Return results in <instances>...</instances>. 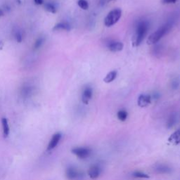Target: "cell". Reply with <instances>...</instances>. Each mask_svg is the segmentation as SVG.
Returning <instances> with one entry per match:
<instances>
[{"instance_id": "8fae6325", "label": "cell", "mask_w": 180, "mask_h": 180, "mask_svg": "<svg viewBox=\"0 0 180 180\" xmlns=\"http://www.w3.org/2000/svg\"><path fill=\"white\" fill-rule=\"evenodd\" d=\"M123 47H124V45L120 42H110L107 44V47L108 48V49L113 52H120V51L122 50Z\"/></svg>"}, {"instance_id": "2e32d148", "label": "cell", "mask_w": 180, "mask_h": 180, "mask_svg": "<svg viewBox=\"0 0 180 180\" xmlns=\"http://www.w3.org/2000/svg\"><path fill=\"white\" fill-rule=\"evenodd\" d=\"M177 121V117L176 113H173L170 115V116L169 117L168 122H167V127L168 129L173 128L174 125H175L176 122Z\"/></svg>"}, {"instance_id": "ba28073f", "label": "cell", "mask_w": 180, "mask_h": 180, "mask_svg": "<svg viewBox=\"0 0 180 180\" xmlns=\"http://www.w3.org/2000/svg\"><path fill=\"white\" fill-rule=\"evenodd\" d=\"M154 171L158 174H170L173 172V169L170 166L165 164H157L154 166Z\"/></svg>"}, {"instance_id": "7c38bea8", "label": "cell", "mask_w": 180, "mask_h": 180, "mask_svg": "<svg viewBox=\"0 0 180 180\" xmlns=\"http://www.w3.org/2000/svg\"><path fill=\"white\" fill-rule=\"evenodd\" d=\"M168 141L173 145H178L180 144V128L171 134Z\"/></svg>"}, {"instance_id": "5bb4252c", "label": "cell", "mask_w": 180, "mask_h": 180, "mask_svg": "<svg viewBox=\"0 0 180 180\" xmlns=\"http://www.w3.org/2000/svg\"><path fill=\"white\" fill-rule=\"evenodd\" d=\"M2 129H3V134L4 137H7L10 133V127L9 125V122L6 118H2Z\"/></svg>"}, {"instance_id": "d4e9b609", "label": "cell", "mask_w": 180, "mask_h": 180, "mask_svg": "<svg viewBox=\"0 0 180 180\" xmlns=\"http://www.w3.org/2000/svg\"><path fill=\"white\" fill-rule=\"evenodd\" d=\"M177 0H163V3L164 4H174L176 3Z\"/></svg>"}, {"instance_id": "ac0fdd59", "label": "cell", "mask_w": 180, "mask_h": 180, "mask_svg": "<svg viewBox=\"0 0 180 180\" xmlns=\"http://www.w3.org/2000/svg\"><path fill=\"white\" fill-rule=\"evenodd\" d=\"M33 88L30 86H24L23 87L22 90H21V95L23 96V97H29L30 96L32 95V92H33Z\"/></svg>"}, {"instance_id": "d6986e66", "label": "cell", "mask_w": 180, "mask_h": 180, "mask_svg": "<svg viewBox=\"0 0 180 180\" xmlns=\"http://www.w3.org/2000/svg\"><path fill=\"white\" fill-rule=\"evenodd\" d=\"M127 116H128V113L124 109L120 110L117 113V117L118 118V120L122 122L125 121V120H127Z\"/></svg>"}, {"instance_id": "52a82bcc", "label": "cell", "mask_w": 180, "mask_h": 180, "mask_svg": "<svg viewBox=\"0 0 180 180\" xmlns=\"http://www.w3.org/2000/svg\"><path fill=\"white\" fill-rule=\"evenodd\" d=\"M61 138H62V134L60 132L53 134L52 139H51L49 144H48L47 151H52V150L54 149L55 148L58 146V144L59 142H60Z\"/></svg>"}, {"instance_id": "9a60e30c", "label": "cell", "mask_w": 180, "mask_h": 180, "mask_svg": "<svg viewBox=\"0 0 180 180\" xmlns=\"http://www.w3.org/2000/svg\"><path fill=\"white\" fill-rule=\"evenodd\" d=\"M117 74H118V72L116 71H111L106 75V77H104V81L106 83H110L113 82L115 78H116Z\"/></svg>"}, {"instance_id": "8992f818", "label": "cell", "mask_w": 180, "mask_h": 180, "mask_svg": "<svg viewBox=\"0 0 180 180\" xmlns=\"http://www.w3.org/2000/svg\"><path fill=\"white\" fill-rule=\"evenodd\" d=\"M101 173V168L99 165H93L89 168L87 174L92 179H96L100 176Z\"/></svg>"}, {"instance_id": "6da1fadb", "label": "cell", "mask_w": 180, "mask_h": 180, "mask_svg": "<svg viewBox=\"0 0 180 180\" xmlns=\"http://www.w3.org/2000/svg\"><path fill=\"white\" fill-rule=\"evenodd\" d=\"M149 28V24L146 21H141L139 22L136 27L135 34L133 38L134 46L138 47L143 42L145 37L147 35L148 30Z\"/></svg>"}, {"instance_id": "7a4b0ae2", "label": "cell", "mask_w": 180, "mask_h": 180, "mask_svg": "<svg viewBox=\"0 0 180 180\" xmlns=\"http://www.w3.org/2000/svg\"><path fill=\"white\" fill-rule=\"evenodd\" d=\"M173 27V23L168 22L165 23L158 28L156 31L152 33L151 35L149 37L147 40V43L149 44H155L159 41V40L162 38V37L165 35L169 33L170 29Z\"/></svg>"}, {"instance_id": "4316f807", "label": "cell", "mask_w": 180, "mask_h": 180, "mask_svg": "<svg viewBox=\"0 0 180 180\" xmlns=\"http://www.w3.org/2000/svg\"><path fill=\"white\" fill-rule=\"evenodd\" d=\"M4 16V10L1 9L0 8V17H2V16Z\"/></svg>"}, {"instance_id": "83f0119b", "label": "cell", "mask_w": 180, "mask_h": 180, "mask_svg": "<svg viewBox=\"0 0 180 180\" xmlns=\"http://www.w3.org/2000/svg\"><path fill=\"white\" fill-rule=\"evenodd\" d=\"M154 98L155 99H158V98H159V95H158V94H157V93H155V95H154Z\"/></svg>"}, {"instance_id": "9c48e42d", "label": "cell", "mask_w": 180, "mask_h": 180, "mask_svg": "<svg viewBox=\"0 0 180 180\" xmlns=\"http://www.w3.org/2000/svg\"><path fill=\"white\" fill-rule=\"evenodd\" d=\"M151 96L149 95H141L139 96L137 104L138 106L144 108L146 107L151 104Z\"/></svg>"}, {"instance_id": "cb8c5ba5", "label": "cell", "mask_w": 180, "mask_h": 180, "mask_svg": "<svg viewBox=\"0 0 180 180\" xmlns=\"http://www.w3.org/2000/svg\"><path fill=\"white\" fill-rule=\"evenodd\" d=\"M179 85H180V82L177 78L174 79L171 83V87L173 89V90H177V89H178Z\"/></svg>"}, {"instance_id": "e0dca14e", "label": "cell", "mask_w": 180, "mask_h": 180, "mask_svg": "<svg viewBox=\"0 0 180 180\" xmlns=\"http://www.w3.org/2000/svg\"><path fill=\"white\" fill-rule=\"evenodd\" d=\"M13 37L18 43H21L23 41V35L21 30L16 28L13 30Z\"/></svg>"}, {"instance_id": "3957f363", "label": "cell", "mask_w": 180, "mask_h": 180, "mask_svg": "<svg viewBox=\"0 0 180 180\" xmlns=\"http://www.w3.org/2000/svg\"><path fill=\"white\" fill-rule=\"evenodd\" d=\"M122 16V10L115 9L110 12L104 19V25L106 27H111L120 20Z\"/></svg>"}, {"instance_id": "277c9868", "label": "cell", "mask_w": 180, "mask_h": 180, "mask_svg": "<svg viewBox=\"0 0 180 180\" xmlns=\"http://www.w3.org/2000/svg\"><path fill=\"white\" fill-rule=\"evenodd\" d=\"M72 153L80 159H87L92 154V151L89 147H75L72 149Z\"/></svg>"}, {"instance_id": "5b68a950", "label": "cell", "mask_w": 180, "mask_h": 180, "mask_svg": "<svg viewBox=\"0 0 180 180\" xmlns=\"http://www.w3.org/2000/svg\"><path fill=\"white\" fill-rule=\"evenodd\" d=\"M66 175L69 180H80L82 179L83 173L73 166H69L66 170Z\"/></svg>"}, {"instance_id": "484cf974", "label": "cell", "mask_w": 180, "mask_h": 180, "mask_svg": "<svg viewBox=\"0 0 180 180\" xmlns=\"http://www.w3.org/2000/svg\"><path fill=\"white\" fill-rule=\"evenodd\" d=\"M34 2L36 5H42L44 4V0H34Z\"/></svg>"}, {"instance_id": "44dd1931", "label": "cell", "mask_w": 180, "mask_h": 180, "mask_svg": "<svg viewBox=\"0 0 180 180\" xmlns=\"http://www.w3.org/2000/svg\"><path fill=\"white\" fill-rule=\"evenodd\" d=\"M132 177L134 178H138V179H149V176L147 174L143 173L141 171H134V173L132 174Z\"/></svg>"}, {"instance_id": "603a6c76", "label": "cell", "mask_w": 180, "mask_h": 180, "mask_svg": "<svg viewBox=\"0 0 180 180\" xmlns=\"http://www.w3.org/2000/svg\"><path fill=\"white\" fill-rule=\"evenodd\" d=\"M77 4L83 10H87L89 9V4L86 0H78Z\"/></svg>"}, {"instance_id": "4fadbf2b", "label": "cell", "mask_w": 180, "mask_h": 180, "mask_svg": "<svg viewBox=\"0 0 180 180\" xmlns=\"http://www.w3.org/2000/svg\"><path fill=\"white\" fill-rule=\"evenodd\" d=\"M71 25L67 22H60L57 24H56L53 28V30L54 31H58V30L70 31L71 30Z\"/></svg>"}, {"instance_id": "ffe728a7", "label": "cell", "mask_w": 180, "mask_h": 180, "mask_svg": "<svg viewBox=\"0 0 180 180\" xmlns=\"http://www.w3.org/2000/svg\"><path fill=\"white\" fill-rule=\"evenodd\" d=\"M44 9L48 12L52 13H56V12H57V9H56V6L52 2H47V3L45 4Z\"/></svg>"}, {"instance_id": "30bf717a", "label": "cell", "mask_w": 180, "mask_h": 180, "mask_svg": "<svg viewBox=\"0 0 180 180\" xmlns=\"http://www.w3.org/2000/svg\"><path fill=\"white\" fill-rule=\"evenodd\" d=\"M92 89L90 87H87L85 88V90H83L82 95V101L83 104H88L89 101L91 100V99L92 97Z\"/></svg>"}, {"instance_id": "7402d4cb", "label": "cell", "mask_w": 180, "mask_h": 180, "mask_svg": "<svg viewBox=\"0 0 180 180\" xmlns=\"http://www.w3.org/2000/svg\"><path fill=\"white\" fill-rule=\"evenodd\" d=\"M44 38L42 37H40L39 38H37V40L35 42L34 44H33V49L35 50H37V49H39L40 47H41L43 44H44Z\"/></svg>"}]
</instances>
